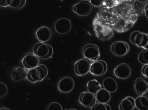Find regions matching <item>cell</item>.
Here are the masks:
<instances>
[{"mask_svg":"<svg viewBox=\"0 0 148 110\" xmlns=\"http://www.w3.org/2000/svg\"><path fill=\"white\" fill-rule=\"evenodd\" d=\"M29 69L21 66L14 67L11 74L12 80L19 82L27 78Z\"/></svg>","mask_w":148,"mask_h":110,"instance_id":"cell-16","label":"cell"},{"mask_svg":"<svg viewBox=\"0 0 148 110\" xmlns=\"http://www.w3.org/2000/svg\"><path fill=\"white\" fill-rule=\"evenodd\" d=\"M142 72L144 76L148 78V64L143 65L142 68Z\"/></svg>","mask_w":148,"mask_h":110,"instance_id":"cell-29","label":"cell"},{"mask_svg":"<svg viewBox=\"0 0 148 110\" xmlns=\"http://www.w3.org/2000/svg\"><path fill=\"white\" fill-rule=\"evenodd\" d=\"M1 109V110H10L9 108H6V107L2 108H1V109Z\"/></svg>","mask_w":148,"mask_h":110,"instance_id":"cell-34","label":"cell"},{"mask_svg":"<svg viewBox=\"0 0 148 110\" xmlns=\"http://www.w3.org/2000/svg\"><path fill=\"white\" fill-rule=\"evenodd\" d=\"M132 73V70L130 66L125 63L118 65L114 70V74L116 77L121 79L129 78Z\"/></svg>","mask_w":148,"mask_h":110,"instance_id":"cell-10","label":"cell"},{"mask_svg":"<svg viewBox=\"0 0 148 110\" xmlns=\"http://www.w3.org/2000/svg\"><path fill=\"white\" fill-rule=\"evenodd\" d=\"M8 1V0H0V5L2 7L9 6Z\"/></svg>","mask_w":148,"mask_h":110,"instance_id":"cell-30","label":"cell"},{"mask_svg":"<svg viewBox=\"0 0 148 110\" xmlns=\"http://www.w3.org/2000/svg\"><path fill=\"white\" fill-rule=\"evenodd\" d=\"M55 28L56 32L60 34H66L69 32L71 29V22L68 19L60 18L55 23Z\"/></svg>","mask_w":148,"mask_h":110,"instance_id":"cell-13","label":"cell"},{"mask_svg":"<svg viewBox=\"0 0 148 110\" xmlns=\"http://www.w3.org/2000/svg\"><path fill=\"white\" fill-rule=\"evenodd\" d=\"M138 59L143 64H148V49H145L140 53Z\"/></svg>","mask_w":148,"mask_h":110,"instance_id":"cell-23","label":"cell"},{"mask_svg":"<svg viewBox=\"0 0 148 110\" xmlns=\"http://www.w3.org/2000/svg\"><path fill=\"white\" fill-rule=\"evenodd\" d=\"M48 70L44 64L39 65L36 67L29 70L27 79L32 83L41 82L47 77Z\"/></svg>","mask_w":148,"mask_h":110,"instance_id":"cell-1","label":"cell"},{"mask_svg":"<svg viewBox=\"0 0 148 110\" xmlns=\"http://www.w3.org/2000/svg\"><path fill=\"white\" fill-rule=\"evenodd\" d=\"M138 1L141 2H145L147 1L148 0H138Z\"/></svg>","mask_w":148,"mask_h":110,"instance_id":"cell-35","label":"cell"},{"mask_svg":"<svg viewBox=\"0 0 148 110\" xmlns=\"http://www.w3.org/2000/svg\"><path fill=\"white\" fill-rule=\"evenodd\" d=\"M94 24L95 30L97 37L103 41H107L110 39L113 36V33L111 29L107 26L98 23Z\"/></svg>","mask_w":148,"mask_h":110,"instance_id":"cell-4","label":"cell"},{"mask_svg":"<svg viewBox=\"0 0 148 110\" xmlns=\"http://www.w3.org/2000/svg\"><path fill=\"white\" fill-rule=\"evenodd\" d=\"M22 0H12L9 6L13 8L17 9L21 5Z\"/></svg>","mask_w":148,"mask_h":110,"instance_id":"cell-27","label":"cell"},{"mask_svg":"<svg viewBox=\"0 0 148 110\" xmlns=\"http://www.w3.org/2000/svg\"><path fill=\"white\" fill-rule=\"evenodd\" d=\"M105 0H90L92 5L96 7H99L102 4Z\"/></svg>","mask_w":148,"mask_h":110,"instance_id":"cell-28","label":"cell"},{"mask_svg":"<svg viewBox=\"0 0 148 110\" xmlns=\"http://www.w3.org/2000/svg\"><path fill=\"white\" fill-rule=\"evenodd\" d=\"M110 106L107 103H96L92 107V110H112Z\"/></svg>","mask_w":148,"mask_h":110,"instance_id":"cell-24","label":"cell"},{"mask_svg":"<svg viewBox=\"0 0 148 110\" xmlns=\"http://www.w3.org/2000/svg\"><path fill=\"white\" fill-rule=\"evenodd\" d=\"M134 88L139 96L143 95L148 90V83L142 78H137L134 82Z\"/></svg>","mask_w":148,"mask_h":110,"instance_id":"cell-17","label":"cell"},{"mask_svg":"<svg viewBox=\"0 0 148 110\" xmlns=\"http://www.w3.org/2000/svg\"><path fill=\"white\" fill-rule=\"evenodd\" d=\"M143 95L146 97L148 99V90L147 91V92L145 93V94Z\"/></svg>","mask_w":148,"mask_h":110,"instance_id":"cell-33","label":"cell"},{"mask_svg":"<svg viewBox=\"0 0 148 110\" xmlns=\"http://www.w3.org/2000/svg\"><path fill=\"white\" fill-rule=\"evenodd\" d=\"M87 88L89 92L96 94L97 92L102 89L100 83L96 79L90 80L87 84Z\"/></svg>","mask_w":148,"mask_h":110,"instance_id":"cell-21","label":"cell"},{"mask_svg":"<svg viewBox=\"0 0 148 110\" xmlns=\"http://www.w3.org/2000/svg\"><path fill=\"white\" fill-rule=\"evenodd\" d=\"M136 107L139 110H148V99L142 95L138 97L135 99Z\"/></svg>","mask_w":148,"mask_h":110,"instance_id":"cell-22","label":"cell"},{"mask_svg":"<svg viewBox=\"0 0 148 110\" xmlns=\"http://www.w3.org/2000/svg\"><path fill=\"white\" fill-rule=\"evenodd\" d=\"M97 100L95 94L89 91L82 92L79 98V101L81 104L89 108H92L96 104Z\"/></svg>","mask_w":148,"mask_h":110,"instance_id":"cell-14","label":"cell"},{"mask_svg":"<svg viewBox=\"0 0 148 110\" xmlns=\"http://www.w3.org/2000/svg\"><path fill=\"white\" fill-rule=\"evenodd\" d=\"M106 62L103 60H98L92 63L90 67V72L94 76H101L105 74L107 71Z\"/></svg>","mask_w":148,"mask_h":110,"instance_id":"cell-11","label":"cell"},{"mask_svg":"<svg viewBox=\"0 0 148 110\" xmlns=\"http://www.w3.org/2000/svg\"><path fill=\"white\" fill-rule=\"evenodd\" d=\"M48 110H62V107L59 103L53 102L51 103L48 106Z\"/></svg>","mask_w":148,"mask_h":110,"instance_id":"cell-26","label":"cell"},{"mask_svg":"<svg viewBox=\"0 0 148 110\" xmlns=\"http://www.w3.org/2000/svg\"><path fill=\"white\" fill-rule=\"evenodd\" d=\"M103 85L104 88L111 93L115 92L118 88L116 81L110 77H108L104 79L103 82Z\"/></svg>","mask_w":148,"mask_h":110,"instance_id":"cell-19","label":"cell"},{"mask_svg":"<svg viewBox=\"0 0 148 110\" xmlns=\"http://www.w3.org/2000/svg\"><path fill=\"white\" fill-rule=\"evenodd\" d=\"M26 3V0H22L21 5L17 9H20L22 8L25 5Z\"/></svg>","mask_w":148,"mask_h":110,"instance_id":"cell-32","label":"cell"},{"mask_svg":"<svg viewBox=\"0 0 148 110\" xmlns=\"http://www.w3.org/2000/svg\"><path fill=\"white\" fill-rule=\"evenodd\" d=\"M93 62L86 57L79 60L74 65V71L78 76H82L87 74L89 72L91 65Z\"/></svg>","mask_w":148,"mask_h":110,"instance_id":"cell-3","label":"cell"},{"mask_svg":"<svg viewBox=\"0 0 148 110\" xmlns=\"http://www.w3.org/2000/svg\"><path fill=\"white\" fill-rule=\"evenodd\" d=\"M136 107L135 100L130 96H127L123 99L120 103V110H133Z\"/></svg>","mask_w":148,"mask_h":110,"instance_id":"cell-18","label":"cell"},{"mask_svg":"<svg viewBox=\"0 0 148 110\" xmlns=\"http://www.w3.org/2000/svg\"><path fill=\"white\" fill-rule=\"evenodd\" d=\"M130 40L132 44L136 45L138 47L143 48L147 44L148 37L146 33L136 31L131 34Z\"/></svg>","mask_w":148,"mask_h":110,"instance_id":"cell-8","label":"cell"},{"mask_svg":"<svg viewBox=\"0 0 148 110\" xmlns=\"http://www.w3.org/2000/svg\"><path fill=\"white\" fill-rule=\"evenodd\" d=\"M144 10L145 16L148 18V3L145 6Z\"/></svg>","mask_w":148,"mask_h":110,"instance_id":"cell-31","label":"cell"},{"mask_svg":"<svg viewBox=\"0 0 148 110\" xmlns=\"http://www.w3.org/2000/svg\"><path fill=\"white\" fill-rule=\"evenodd\" d=\"M8 89L7 86L4 82H0V97H2L8 94Z\"/></svg>","mask_w":148,"mask_h":110,"instance_id":"cell-25","label":"cell"},{"mask_svg":"<svg viewBox=\"0 0 148 110\" xmlns=\"http://www.w3.org/2000/svg\"><path fill=\"white\" fill-rule=\"evenodd\" d=\"M52 31L51 29L47 26H42L36 31V34L37 39L40 42L45 43L50 40L52 36Z\"/></svg>","mask_w":148,"mask_h":110,"instance_id":"cell-15","label":"cell"},{"mask_svg":"<svg viewBox=\"0 0 148 110\" xmlns=\"http://www.w3.org/2000/svg\"><path fill=\"white\" fill-rule=\"evenodd\" d=\"M75 86V82L74 80L69 76H65L60 79L58 84L59 91L63 93L71 92Z\"/></svg>","mask_w":148,"mask_h":110,"instance_id":"cell-9","label":"cell"},{"mask_svg":"<svg viewBox=\"0 0 148 110\" xmlns=\"http://www.w3.org/2000/svg\"><path fill=\"white\" fill-rule=\"evenodd\" d=\"M97 100L99 102L107 103L111 99L110 92L105 88L101 89L96 94Z\"/></svg>","mask_w":148,"mask_h":110,"instance_id":"cell-20","label":"cell"},{"mask_svg":"<svg viewBox=\"0 0 148 110\" xmlns=\"http://www.w3.org/2000/svg\"><path fill=\"white\" fill-rule=\"evenodd\" d=\"M82 53L85 57L90 59L93 62L97 61L100 56L99 48L97 45L92 44H87L84 46Z\"/></svg>","mask_w":148,"mask_h":110,"instance_id":"cell-6","label":"cell"},{"mask_svg":"<svg viewBox=\"0 0 148 110\" xmlns=\"http://www.w3.org/2000/svg\"><path fill=\"white\" fill-rule=\"evenodd\" d=\"M33 51L39 58L46 59L51 57L53 54V50L49 45L40 42L36 43L34 46Z\"/></svg>","mask_w":148,"mask_h":110,"instance_id":"cell-2","label":"cell"},{"mask_svg":"<svg viewBox=\"0 0 148 110\" xmlns=\"http://www.w3.org/2000/svg\"><path fill=\"white\" fill-rule=\"evenodd\" d=\"M93 5L88 0H82L74 5L73 9L74 13L82 16L88 15L91 12Z\"/></svg>","mask_w":148,"mask_h":110,"instance_id":"cell-5","label":"cell"},{"mask_svg":"<svg viewBox=\"0 0 148 110\" xmlns=\"http://www.w3.org/2000/svg\"><path fill=\"white\" fill-rule=\"evenodd\" d=\"M130 46L124 41H118L114 42L111 46L110 50L112 54L117 56L122 57L129 52Z\"/></svg>","mask_w":148,"mask_h":110,"instance_id":"cell-7","label":"cell"},{"mask_svg":"<svg viewBox=\"0 0 148 110\" xmlns=\"http://www.w3.org/2000/svg\"><path fill=\"white\" fill-rule=\"evenodd\" d=\"M147 35L148 37V33H147ZM143 48H144V49H148V42L147 44V45L146 46H145V47H144Z\"/></svg>","mask_w":148,"mask_h":110,"instance_id":"cell-36","label":"cell"},{"mask_svg":"<svg viewBox=\"0 0 148 110\" xmlns=\"http://www.w3.org/2000/svg\"><path fill=\"white\" fill-rule=\"evenodd\" d=\"M22 63L24 67L30 70L38 66L39 65L40 60L38 57L34 53H29L23 57Z\"/></svg>","mask_w":148,"mask_h":110,"instance_id":"cell-12","label":"cell"}]
</instances>
